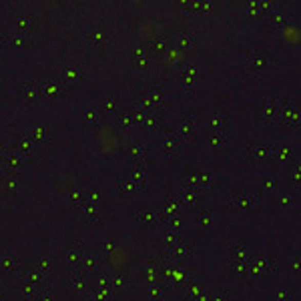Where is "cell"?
<instances>
[{
	"instance_id": "cell-1",
	"label": "cell",
	"mask_w": 301,
	"mask_h": 301,
	"mask_svg": "<svg viewBox=\"0 0 301 301\" xmlns=\"http://www.w3.org/2000/svg\"><path fill=\"white\" fill-rule=\"evenodd\" d=\"M271 61H273V56H271L269 52L261 50V48L251 50V52L245 56V65H247V69H249L251 74H261L265 69H269Z\"/></svg>"
},
{
	"instance_id": "cell-2",
	"label": "cell",
	"mask_w": 301,
	"mask_h": 301,
	"mask_svg": "<svg viewBox=\"0 0 301 301\" xmlns=\"http://www.w3.org/2000/svg\"><path fill=\"white\" fill-rule=\"evenodd\" d=\"M275 267H277V259H273V257H259L257 261H249L247 273L251 277L271 275V273H275Z\"/></svg>"
},
{
	"instance_id": "cell-3",
	"label": "cell",
	"mask_w": 301,
	"mask_h": 301,
	"mask_svg": "<svg viewBox=\"0 0 301 301\" xmlns=\"http://www.w3.org/2000/svg\"><path fill=\"white\" fill-rule=\"evenodd\" d=\"M2 271L8 277H23L24 273H26L21 257L16 253H12V251H8V253L4 255V259H2Z\"/></svg>"
},
{
	"instance_id": "cell-4",
	"label": "cell",
	"mask_w": 301,
	"mask_h": 301,
	"mask_svg": "<svg viewBox=\"0 0 301 301\" xmlns=\"http://www.w3.org/2000/svg\"><path fill=\"white\" fill-rule=\"evenodd\" d=\"M273 147L271 143H257V145H247L245 147V155L251 161H267L273 159Z\"/></svg>"
},
{
	"instance_id": "cell-5",
	"label": "cell",
	"mask_w": 301,
	"mask_h": 301,
	"mask_svg": "<svg viewBox=\"0 0 301 301\" xmlns=\"http://www.w3.org/2000/svg\"><path fill=\"white\" fill-rule=\"evenodd\" d=\"M229 207L231 209H257L259 207V195L253 193V191L237 193V195H233L231 197Z\"/></svg>"
},
{
	"instance_id": "cell-6",
	"label": "cell",
	"mask_w": 301,
	"mask_h": 301,
	"mask_svg": "<svg viewBox=\"0 0 301 301\" xmlns=\"http://www.w3.org/2000/svg\"><path fill=\"white\" fill-rule=\"evenodd\" d=\"M109 41H111V30H109L107 24H101L98 28L89 30V32L85 34V43H87L89 47H105Z\"/></svg>"
},
{
	"instance_id": "cell-7",
	"label": "cell",
	"mask_w": 301,
	"mask_h": 301,
	"mask_svg": "<svg viewBox=\"0 0 301 301\" xmlns=\"http://www.w3.org/2000/svg\"><path fill=\"white\" fill-rule=\"evenodd\" d=\"M85 255H87V245H85V241L74 239V241L70 243L69 255H67V261H69L70 269L81 267V263H83V259H85Z\"/></svg>"
},
{
	"instance_id": "cell-8",
	"label": "cell",
	"mask_w": 301,
	"mask_h": 301,
	"mask_svg": "<svg viewBox=\"0 0 301 301\" xmlns=\"http://www.w3.org/2000/svg\"><path fill=\"white\" fill-rule=\"evenodd\" d=\"M103 267H105V259L101 257V255H85V259H83V263H81V269L87 273V275H91V273H101L103 271Z\"/></svg>"
},
{
	"instance_id": "cell-9",
	"label": "cell",
	"mask_w": 301,
	"mask_h": 301,
	"mask_svg": "<svg viewBox=\"0 0 301 301\" xmlns=\"http://www.w3.org/2000/svg\"><path fill=\"white\" fill-rule=\"evenodd\" d=\"M34 24H36L34 14H30V12H23V14L18 16V32L24 34L26 38H30L32 30H34Z\"/></svg>"
},
{
	"instance_id": "cell-10",
	"label": "cell",
	"mask_w": 301,
	"mask_h": 301,
	"mask_svg": "<svg viewBox=\"0 0 301 301\" xmlns=\"http://www.w3.org/2000/svg\"><path fill=\"white\" fill-rule=\"evenodd\" d=\"M34 147H36V145H34V141L30 139L28 131H26V133H23V137L16 141V145H14V149H16V151L23 155L24 159H26V157H30V155L34 153Z\"/></svg>"
},
{
	"instance_id": "cell-11",
	"label": "cell",
	"mask_w": 301,
	"mask_h": 301,
	"mask_svg": "<svg viewBox=\"0 0 301 301\" xmlns=\"http://www.w3.org/2000/svg\"><path fill=\"white\" fill-rule=\"evenodd\" d=\"M83 72H85V65H81V63H72L69 67H65V70H63V81H65V85H67V83H72V81H78V78L83 76Z\"/></svg>"
},
{
	"instance_id": "cell-12",
	"label": "cell",
	"mask_w": 301,
	"mask_h": 301,
	"mask_svg": "<svg viewBox=\"0 0 301 301\" xmlns=\"http://www.w3.org/2000/svg\"><path fill=\"white\" fill-rule=\"evenodd\" d=\"M293 205H295V195L289 193V191L281 193V195L277 197V201H275V209H277L279 213H287V211H291Z\"/></svg>"
},
{
	"instance_id": "cell-13",
	"label": "cell",
	"mask_w": 301,
	"mask_h": 301,
	"mask_svg": "<svg viewBox=\"0 0 301 301\" xmlns=\"http://www.w3.org/2000/svg\"><path fill=\"white\" fill-rule=\"evenodd\" d=\"M129 285H131V275H129V273L118 271V273H115V275H111V287H113L115 293L123 291V289L129 287Z\"/></svg>"
},
{
	"instance_id": "cell-14",
	"label": "cell",
	"mask_w": 301,
	"mask_h": 301,
	"mask_svg": "<svg viewBox=\"0 0 301 301\" xmlns=\"http://www.w3.org/2000/svg\"><path fill=\"white\" fill-rule=\"evenodd\" d=\"M2 181H4L6 193H16V191L21 189V173H18V171H14V173H6V175L2 177Z\"/></svg>"
},
{
	"instance_id": "cell-15",
	"label": "cell",
	"mask_w": 301,
	"mask_h": 301,
	"mask_svg": "<svg viewBox=\"0 0 301 301\" xmlns=\"http://www.w3.org/2000/svg\"><path fill=\"white\" fill-rule=\"evenodd\" d=\"M34 271H38L43 277H50V271H52V259L47 255H41L36 257V263H34Z\"/></svg>"
},
{
	"instance_id": "cell-16",
	"label": "cell",
	"mask_w": 301,
	"mask_h": 301,
	"mask_svg": "<svg viewBox=\"0 0 301 301\" xmlns=\"http://www.w3.org/2000/svg\"><path fill=\"white\" fill-rule=\"evenodd\" d=\"M28 135H30V139L34 141V145H45V143L50 141V131L47 127H36L32 131H28Z\"/></svg>"
},
{
	"instance_id": "cell-17",
	"label": "cell",
	"mask_w": 301,
	"mask_h": 301,
	"mask_svg": "<svg viewBox=\"0 0 301 301\" xmlns=\"http://www.w3.org/2000/svg\"><path fill=\"white\" fill-rule=\"evenodd\" d=\"M43 93L50 94V96H63V94H67V85H58L54 81H48V83H43Z\"/></svg>"
},
{
	"instance_id": "cell-18",
	"label": "cell",
	"mask_w": 301,
	"mask_h": 301,
	"mask_svg": "<svg viewBox=\"0 0 301 301\" xmlns=\"http://www.w3.org/2000/svg\"><path fill=\"white\" fill-rule=\"evenodd\" d=\"M195 69H185L183 70V74H181V85H183V89H185V93H191L193 91V87H195Z\"/></svg>"
},
{
	"instance_id": "cell-19",
	"label": "cell",
	"mask_w": 301,
	"mask_h": 301,
	"mask_svg": "<svg viewBox=\"0 0 301 301\" xmlns=\"http://www.w3.org/2000/svg\"><path fill=\"white\" fill-rule=\"evenodd\" d=\"M259 189H261L263 193H275V189H277L275 177H271V175H263V177L259 179Z\"/></svg>"
},
{
	"instance_id": "cell-20",
	"label": "cell",
	"mask_w": 301,
	"mask_h": 301,
	"mask_svg": "<svg viewBox=\"0 0 301 301\" xmlns=\"http://www.w3.org/2000/svg\"><path fill=\"white\" fill-rule=\"evenodd\" d=\"M159 219H161V215L155 213V211H139L135 215V221L137 223H157Z\"/></svg>"
},
{
	"instance_id": "cell-21",
	"label": "cell",
	"mask_w": 301,
	"mask_h": 301,
	"mask_svg": "<svg viewBox=\"0 0 301 301\" xmlns=\"http://www.w3.org/2000/svg\"><path fill=\"white\" fill-rule=\"evenodd\" d=\"M133 67L137 70H141V72H145V70L149 69V54L145 50H141V52H137L133 56Z\"/></svg>"
},
{
	"instance_id": "cell-22",
	"label": "cell",
	"mask_w": 301,
	"mask_h": 301,
	"mask_svg": "<svg viewBox=\"0 0 301 301\" xmlns=\"http://www.w3.org/2000/svg\"><path fill=\"white\" fill-rule=\"evenodd\" d=\"M85 277H87V273L81 267L70 269V283H72V287H83L85 285Z\"/></svg>"
},
{
	"instance_id": "cell-23",
	"label": "cell",
	"mask_w": 301,
	"mask_h": 301,
	"mask_svg": "<svg viewBox=\"0 0 301 301\" xmlns=\"http://www.w3.org/2000/svg\"><path fill=\"white\" fill-rule=\"evenodd\" d=\"M227 123H229V118L225 113H215V118H213V125H215V129L219 131V133H227Z\"/></svg>"
},
{
	"instance_id": "cell-24",
	"label": "cell",
	"mask_w": 301,
	"mask_h": 301,
	"mask_svg": "<svg viewBox=\"0 0 301 301\" xmlns=\"http://www.w3.org/2000/svg\"><path fill=\"white\" fill-rule=\"evenodd\" d=\"M116 249V243L115 241H103L101 245H98V255L103 257V259H107V257H111V253Z\"/></svg>"
},
{
	"instance_id": "cell-25",
	"label": "cell",
	"mask_w": 301,
	"mask_h": 301,
	"mask_svg": "<svg viewBox=\"0 0 301 301\" xmlns=\"http://www.w3.org/2000/svg\"><path fill=\"white\" fill-rule=\"evenodd\" d=\"M179 41H181V45H185V47H193V45L197 43V34L191 32V30H183V32L179 34Z\"/></svg>"
},
{
	"instance_id": "cell-26",
	"label": "cell",
	"mask_w": 301,
	"mask_h": 301,
	"mask_svg": "<svg viewBox=\"0 0 301 301\" xmlns=\"http://www.w3.org/2000/svg\"><path fill=\"white\" fill-rule=\"evenodd\" d=\"M96 109H98V111H103V113H109L111 109H115V101H113L111 96H105V98H101V101H98Z\"/></svg>"
},
{
	"instance_id": "cell-27",
	"label": "cell",
	"mask_w": 301,
	"mask_h": 301,
	"mask_svg": "<svg viewBox=\"0 0 301 301\" xmlns=\"http://www.w3.org/2000/svg\"><path fill=\"white\" fill-rule=\"evenodd\" d=\"M6 151H8V147L6 145H2L0 147V177H4L8 171H6Z\"/></svg>"
},
{
	"instance_id": "cell-28",
	"label": "cell",
	"mask_w": 301,
	"mask_h": 301,
	"mask_svg": "<svg viewBox=\"0 0 301 301\" xmlns=\"http://www.w3.org/2000/svg\"><path fill=\"white\" fill-rule=\"evenodd\" d=\"M118 125H121V127H131V125H135V115H133V113H123V115L118 116Z\"/></svg>"
},
{
	"instance_id": "cell-29",
	"label": "cell",
	"mask_w": 301,
	"mask_h": 301,
	"mask_svg": "<svg viewBox=\"0 0 301 301\" xmlns=\"http://www.w3.org/2000/svg\"><path fill=\"white\" fill-rule=\"evenodd\" d=\"M207 301H227V293L225 291H209Z\"/></svg>"
},
{
	"instance_id": "cell-30",
	"label": "cell",
	"mask_w": 301,
	"mask_h": 301,
	"mask_svg": "<svg viewBox=\"0 0 301 301\" xmlns=\"http://www.w3.org/2000/svg\"><path fill=\"white\" fill-rule=\"evenodd\" d=\"M197 221H199L201 225H209V221H211V211H209V209H201Z\"/></svg>"
},
{
	"instance_id": "cell-31",
	"label": "cell",
	"mask_w": 301,
	"mask_h": 301,
	"mask_svg": "<svg viewBox=\"0 0 301 301\" xmlns=\"http://www.w3.org/2000/svg\"><path fill=\"white\" fill-rule=\"evenodd\" d=\"M293 299V293L289 289H281L277 291V301H291Z\"/></svg>"
},
{
	"instance_id": "cell-32",
	"label": "cell",
	"mask_w": 301,
	"mask_h": 301,
	"mask_svg": "<svg viewBox=\"0 0 301 301\" xmlns=\"http://www.w3.org/2000/svg\"><path fill=\"white\" fill-rule=\"evenodd\" d=\"M94 123H96V111H91L87 115V127H93Z\"/></svg>"
},
{
	"instance_id": "cell-33",
	"label": "cell",
	"mask_w": 301,
	"mask_h": 301,
	"mask_svg": "<svg viewBox=\"0 0 301 301\" xmlns=\"http://www.w3.org/2000/svg\"><path fill=\"white\" fill-rule=\"evenodd\" d=\"M0 301H4V295H2V293H0Z\"/></svg>"
}]
</instances>
